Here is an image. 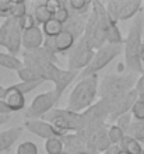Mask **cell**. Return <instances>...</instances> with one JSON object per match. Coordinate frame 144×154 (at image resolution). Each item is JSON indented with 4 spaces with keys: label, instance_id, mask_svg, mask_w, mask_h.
Segmentation results:
<instances>
[{
    "label": "cell",
    "instance_id": "18",
    "mask_svg": "<svg viewBox=\"0 0 144 154\" xmlns=\"http://www.w3.org/2000/svg\"><path fill=\"white\" fill-rule=\"evenodd\" d=\"M21 134H23V128L20 126H14L11 129L0 132V153L10 150L11 146H14V143L20 139Z\"/></svg>",
    "mask_w": 144,
    "mask_h": 154
},
{
    "label": "cell",
    "instance_id": "42",
    "mask_svg": "<svg viewBox=\"0 0 144 154\" xmlns=\"http://www.w3.org/2000/svg\"><path fill=\"white\" fill-rule=\"evenodd\" d=\"M62 154H69V153H66V151H63V153H62Z\"/></svg>",
    "mask_w": 144,
    "mask_h": 154
},
{
    "label": "cell",
    "instance_id": "31",
    "mask_svg": "<svg viewBox=\"0 0 144 154\" xmlns=\"http://www.w3.org/2000/svg\"><path fill=\"white\" fill-rule=\"evenodd\" d=\"M132 123H133V115H132V112H127V114L122 115V116H120L119 119L115 122V125L119 126L120 129L123 130L126 134L129 133V129H130Z\"/></svg>",
    "mask_w": 144,
    "mask_h": 154
},
{
    "label": "cell",
    "instance_id": "26",
    "mask_svg": "<svg viewBox=\"0 0 144 154\" xmlns=\"http://www.w3.org/2000/svg\"><path fill=\"white\" fill-rule=\"evenodd\" d=\"M122 3L123 0H111V2H106L105 3V7H106V11L111 16L113 21H119V16H120V8H122Z\"/></svg>",
    "mask_w": 144,
    "mask_h": 154
},
{
    "label": "cell",
    "instance_id": "10",
    "mask_svg": "<svg viewBox=\"0 0 144 154\" xmlns=\"http://www.w3.org/2000/svg\"><path fill=\"white\" fill-rule=\"evenodd\" d=\"M94 6H95L97 11L100 14L101 23H102V27H104L105 35H106V44H113V45H123L124 44V38L120 32L119 27H118V23L113 21L111 18V16L106 11V7H105L104 3H101L98 0L92 2Z\"/></svg>",
    "mask_w": 144,
    "mask_h": 154
},
{
    "label": "cell",
    "instance_id": "2",
    "mask_svg": "<svg viewBox=\"0 0 144 154\" xmlns=\"http://www.w3.org/2000/svg\"><path fill=\"white\" fill-rule=\"evenodd\" d=\"M100 77L98 74H92L90 77H85L83 80H78L72 93L69 95L67 109L81 114L87 111L90 106L95 104V100L98 97V85H100Z\"/></svg>",
    "mask_w": 144,
    "mask_h": 154
},
{
    "label": "cell",
    "instance_id": "28",
    "mask_svg": "<svg viewBox=\"0 0 144 154\" xmlns=\"http://www.w3.org/2000/svg\"><path fill=\"white\" fill-rule=\"evenodd\" d=\"M127 136H132L133 139H136L139 142H144V121L143 122H137L134 121L129 129Z\"/></svg>",
    "mask_w": 144,
    "mask_h": 154
},
{
    "label": "cell",
    "instance_id": "7",
    "mask_svg": "<svg viewBox=\"0 0 144 154\" xmlns=\"http://www.w3.org/2000/svg\"><path fill=\"white\" fill-rule=\"evenodd\" d=\"M94 55H95V51L91 48V45L87 42V39L84 37L80 38L72 48V51L67 53L69 70L81 73L91 63V60L94 59Z\"/></svg>",
    "mask_w": 144,
    "mask_h": 154
},
{
    "label": "cell",
    "instance_id": "43",
    "mask_svg": "<svg viewBox=\"0 0 144 154\" xmlns=\"http://www.w3.org/2000/svg\"><path fill=\"white\" fill-rule=\"evenodd\" d=\"M80 154H90V153H80Z\"/></svg>",
    "mask_w": 144,
    "mask_h": 154
},
{
    "label": "cell",
    "instance_id": "34",
    "mask_svg": "<svg viewBox=\"0 0 144 154\" xmlns=\"http://www.w3.org/2000/svg\"><path fill=\"white\" fill-rule=\"evenodd\" d=\"M132 115H133V119L137 122H143L144 121V101L141 100H137L136 104L133 105L132 108Z\"/></svg>",
    "mask_w": 144,
    "mask_h": 154
},
{
    "label": "cell",
    "instance_id": "1",
    "mask_svg": "<svg viewBox=\"0 0 144 154\" xmlns=\"http://www.w3.org/2000/svg\"><path fill=\"white\" fill-rule=\"evenodd\" d=\"M143 28H144V11H140L132 21L129 28L127 37L124 39L123 55H124V66L129 73L144 74L143 62L140 59L141 41H143Z\"/></svg>",
    "mask_w": 144,
    "mask_h": 154
},
{
    "label": "cell",
    "instance_id": "41",
    "mask_svg": "<svg viewBox=\"0 0 144 154\" xmlns=\"http://www.w3.org/2000/svg\"><path fill=\"white\" fill-rule=\"evenodd\" d=\"M118 154H127V153H124V151H122V150H120V151H119V153H118Z\"/></svg>",
    "mask_w": 144,
    "mask_h": 154
},
{
    "label": "cell",
    "instance_id": "40",
    "mask_svg": "<svg viewBox=\"0 0 144 154\" xmlns=\"http://www.w3.org/2000/svg\"><path fill=\"white\" fill-rule=\"evenodd\" d=\"M141 51H144V37H143V41H141Z\"/></svg>",
    "mask_w": 144,
    "mask_h": 154
},
{
    "label": "cell",
    "instance_id": "33",
    "mask_svg": "<svg viewBox=\"0 0 144 154\" xmlns=\"http://www.w3.org/2000/svg\"><path fill=\"white\" fill-rule=\"evenodd\" d=\"M17 154H38V146L34 142H23L17 147Z\"/></svg>",
    "mask_w": 144,
    "mask_h": 154
},
{
    "label": "cell",
    "instance_id": "27",
    "mask_svg": "<svg viewBox=\"0 0 144 154\" xmlns=\"http://www.w3.org/2000/svg\"><path fill=\"white\" fill-rule=\"evenodd\" d=\"M17 74H18V79H21V81H44L45 83V80L36 73V72H34V70L29 69V67H25V66L21 67V69L17 72Z\"/></svg>",
    "mask_w": 144,
    "mask_h": 154
},
{
    "label": "cell",
    "instance_id": "8",
    "mask_svg": "<svg viewBox=\"0 0 144 154\" xmlns=\"http://www.w3.org/2000/svg\"><path fill=\"white\" fill-rule=\"evenodd\" d=\"M83 37L87 39V42L91 45V48L94 51H98V49H101L102 46L106 45V35H105L100 14L97 11L94 3H92L91 11H90V16H88V21Z\"/></svg>",
    "mask_w": 144,
    "mask_h": 154
},
{
    "label": "cell",
    "instance_id": "14",
    "mask_svg": "<svg viewBox=\"0 0 144 154\" xmlns=\"http://www.w3.org/2000/svg\"><path fill=\"white\" fill-rule=\"evenodd\" d=\"M45 34L41 27H34L23 32V48L24 51H35L44 46Z\"/></svg>",
    "mask_w": 144,
    "mask_h": 154
},
{
    "label": "cell",
    "instance_id": "25",
    "mask_svg": "<svg viewBox=\"0 0 144 154\" xmlns=\"http://www.w3.org/2000/svg\"><path fill=\"white\" fill-rule=\"evenodd\" d=\"M108 136L113 146H119L120 143L123 142V139L126 137V133L118 125L113 123V125H109V128H108Z\"/></svg>",
    "mask_w": 144,
    "mask_h": 154
},
{
    "label": "cell",
    "instance_id": "39",
    "mask_svg": "<svg viewBox=\"0 0 144 154\" xmlns=\"http://www.w3.org/2000/svg\"><path fill=\"white\" fill-rule=\"evenodd\" d=\"M6 91H7V88H6V87H3V85H0V100H3V98H4Z\"/></svg>",
    "mask_w": 144,
    "mask_h": 154
},
{
    "label": "cell",
    "instance_id": "13",
    "mask_svg": "<svg viewBox=\"0 0 144 154\" xmlns=\"http://www.w3.org/2000/svg\"><path fill=\"white\" fill-rule=\"evenodd\" d=\"M78 76H80V73H78V72H73V70H69V69H66V70L60 69L59 70V73H57L56 79H55V81H53L55 88L52 90L57 101L62 98V95H63V93L66 91V88H67L69 85L72 84L73 81L76 80Z\"/></svg>",
    "mask_w": 144,
    "mask_h": 154
},
{
    "label": "cell",
    "instance_id": "30",
    "mask_svg": "<svg viewBox=\"0 0 144 154\" xmlns=\"http://www.w3.org/2000/svg\"><path fill=\"white\" fill-rule=\"evenodd\" d=\"M27 13H29V11H28V7H27L25 2H14L11 7V11H10V17H13V18H21Z\"/></svg>",
    "mask_w": 144,
    "mask_h": 154
},
{
    "label": "cell",
    "instance_id": "24",
    "mask_svg": "<svg viewBox=\"0 0 144 154\" xmlns=\"http://www.w3.org/2000/svg\"><path fill=\"white\" fill-rule=\"evenodd\" d=\"M45 151L48 154H62L64 151V144L60 137H53L45 140Z\"/></svg>",
    "mask_w": 144,
    "mask_h": 154
},
{
    "label": "cell",
    "instance_id": "6",
    "mask_svg": "<svg viewBox=\"0 0 144 154\" xmlns=\"http://www.w3.org/2000/svg\"><path fill=\"white\" fill-rule=\"evenodd\" d=\"M122 52H123V46H122V45L106 44L101 49L95 51L94 59H92L91 63H90V65H88L87 67L80 73L78 79L83 80V79L90 77V76H92V74H98L100 70H102L104 67H106V66H108L113 59H116V57L119 56Z\"/></svg>",
    "mask_w": 144,
    "mask_h": 154
},
{
    "label": "cell",
    "instance_id": "22",
    "mask_svg": "<svg viewBox=\"0 0 144 154\" xmlns=\"http://www.w3.org/2000/svg\"><path fill=\"white\" fill-rule=\"evenodd\" d=\"M63 29L64 25L62 23H59L57 20H55V18H52L46 24L42 25V31L45 34V38H56Z\"/></svg>",
    "mask_w": 144,
    "mask_h": 154
},
{
    "label": "cell",
    "instance_id": "36",
    "mask_svg": "<svg viewBox=\"0 0 144 154\" xmlns=\"http://www.w3.org/2000/svg\"><path fill=\"white\" fill-rule=\"evenodd\" d=\"M137 91V95H139V100H141V101H144V74H141L140 77H139V81H137L136 84V88H134Z\"/></svg>",
    "mask_w": 144,
    "mask_h": 154
},
{
    "label": "cell",
    "instance_id": "4",
    "mask_svg": "<svg viewBox=\"0 0 144 154\" xmlns=\"http://www.w3.org/2000/svg\"><path fill=\"white\" fill-rule=\"evenodd\" d=\"M44 121L52 123L62 134L78 133L83 130V116L67 108H55L44 116Z\"/></svg>",
    "mask_w": 144,
    "mask_h": 154
},
{
    "label": "cell",
    "instance_id": "35",
    "mask_svg": "<svg viewBox=\"0 0 144 154\" xmlns=\"http://www.w3.org/2000/svg\"><path fill=\"white\" fill-rule=\"evenodd\" d=\"M13 3L14 2H10V0H0V17H3L4 20L10 18V11H11Z\"/></svg>",
    "mask_w": 144,
    "mask_h": 154
},
{
    "label": "cell",
    "instance_id": "38",
    "mask_svg": "<svg viewBox=\"0 0 144 154\" xmlns=\"http://www.w3.org/2000/svg\"><path fill=\"white\" fill-rule=\"evenodd\" d=\"M10 119V116L8 115H0V126H3L6 122Z\"/></svg>",
    "mask_w": 144,
    "mask_h": 154
},
{
    "label": "cell",
    "instance_id": "20",
    "mask_svg": "<svg viewBox=\"0 0 144 154\" xmlns=\"http://www.w3.org/2000/svg\"><path fill=\"white\" fill-rule=\"evenodd\" d=\"M0 67L18 72L21 67H24V63L17 56H13V55L6 52H0Z\"/></svg>",
    "mask_w": 144,
    "mask_h": 154
},
{
    "label": "cell",
    "instance_id": "29",
    "mask_svg": "<svg viewBox=\"0 0 144 154\" xmlns=\"http://www.w3.org/2000/svg\"><path fill=\"white\" fill-rule=\"evenodd\" d=\"M42 83H44V81H20V83L13 84V85H14L20 93H23L24 95H27V94H29L31 91H34V90L38 88Z\"/></svg>",
    "mask_w": 144,
    "mask_h": 154
},
{
    "label": "cell",
    "instance_id": "5",
    "mask_svg": "<svg viewBox=\"0 0 144 154\" xmlns=\"http://www.w3.org/2000/svg\"><path fill=\"white\" fill-rule=\"evenodd\" d=\"M23 32L18 18H6L0 24V46L7 49V53L17 56L23 46Z\"/></svg>",
    "mask_w": 144,
    "mask_h": 154
},
{
    "label": "cell",
    "instance_id": "19",
    "mask_svg": "<svg viewBox=\"0 0 144 154\" xmlns=\"http://www.w3.org/2000/svg\"><path fill=\"white\" fill-rule=\"evenodd\" d=\"M141 11V2L140 0H123L122 8H120L119 21H126L134 17Z\"/></svg>",
    "mask_w": 144,
    "mask_h": 154
},
{
    "label": "cell",
    "instance_id": "3",
    "mask_svg": "<svg viewBox=\"0 0 144 154\" xmlns=\"http://www.w3.org/2000/svg\"><path fill=\"white\" fill-rule=\"evenodd\" d=\"M139 81V74L122 73V74H106L100 80L98 85V97L105 100L120 97L129 91L136 88Z\"/></svg>",
    "mask_w": 144,
    "mask_h": 154
},
{
    "label": "cell",
    "instance_id": "15",
    "mask_svg": "<svg viewBox=\"0 0 144 154\" xmlns=\"http://www.w3.org/2000/svg\"><path fill=\"white\" fill-rule=\"evenodd\" d=\"M3 101L11 109V112H18V111H23L25 108V95L23 93H20L14 85L7 87Z\"/></svg>",
    "mask_w": 144,
    "mask_h": 154
},
{
    "label": "cell",
    "instance_id": "23",
    "mask_svg": "<svg viewBox=\"0 0 144 154\" xmlns=\"http://www.w3.org/2000/svg\"><path fill=\"white\" fill-rule=\"evenodd\" d=\"M67 6L72 10V13H76V14H88V13L91 11L92 2H88V0H70V2H67Z\"/></svg>",
    "mask_w": 144,
    "mask_h": 154
},
{
    "label": "cell",
    "instance_id": "16",
    "mask_svg": "<svg viewBox=\"0 0 144 154\" xmlns=\"http://www.w3.org/2000/svg\"><path fill=\"white\" fill-rule=\"evenodd\" d=\"M77 38L73 35L70 31L63 29L56 38H53V44H55V51L56 53H69L72 48L76 45Z\"/></svg>",
    "mask_w": 144,
    "mask_h": 154
},
{
    "label": "cell",
    "instance_id": "9",
    "mask_svg": "<svg viewBox=\"0 0 144 154\" xmlns=\"http://www.w3.org/2000/svg\"><path fill=\"white\" fill-rule=\"evenodd\" d=\"M57 102L59 101L56 100L53 91L36 95L29 104V106L25 109L24 119H44L45 115L49 114L52 109H55Z\"/></svg>",
    "mask_w": 144,
    "mask_h": 154
},
{
    "label": "cell",
    "instance_id": "17",
    "mask_svg": "<svg viewBox=\"0 0 144 154\" xmlns=\"http://www.w3.org/2000/svg\"><path fill=\"white\" fill-rule=\"evenodd\" d=\"M31 13L35 17V21L38 25L46 24L48 21H51L55 17V8L51 6L49 2H42V3L35 4Z\"/></svg>",
    "mask_w": 144,
    "mask_h": 154
},
{
    "label": "cell",
    "instance_id": "37",
    "mask_svg": "<svg viewBox=\"0 0 144 154\" xmlns=\"http://www.w3.org/2000/svg\"><path fill=\"white\" fill-rule=\"evenodd\" d=\"M10 114H11V109L4 104L3 100H0V115H8L10 116Z\"/></svg>",
    "mask_w": 144,
    "mask_h": 154
},
{
    "label": "cell",
    "instance_id": "21",
    "mask_svg": "<svg viewBox=\"0 0 144 154\" xmlns=\"http://www.w3.org/2000/svg\"><path fill=\"white\" fill-rule=\"evenodd\" d=\"M120 150L127 154H143V144L139 140L133 139L132 136H127L123 139V142L119 144Z\"/></svg>",
    "mask_w": 144,
    "mask_h": 154
},
{
    "label": "cell",
    "instance_id": "32",
    "mask_svg": "<svg viewBox=\"0 0 144 154\" xmlns=\"http://www.w3.org/2000/svg\"><path fill=\"white\" fill-rule=\"evenodd\" d=\"M18 21H20V27H21V29H23V31L31 29V28H34V27H39V25L36 24L35 17L32 16V13H27L24 17L18 18Z\"/></svg>",
    "mask_w": 144,
    "mask_h": 154
},
{
    "label": "cell",
    "instance_id": "44",
    "mask_svg": "<svg viewBox=\"0 0 144 154\" xmlns=\"http://www.w3.org/2000/svg\"><path fill=\"white\" fill-rule=\"evenodd\" d=\"M143 154H144V144H143Z\"/></svg>",
    "mask_w": 144,
    "mask_h": 154
},
{
    "label": "cell",
    "instance_id": "11",
    "mask_svg": "<svg viewBox=\"0 0 144 154\" xmlns=\"http://www.w3.org/2000/svg\"><path fill=\"white\" fill-rule=\"evenodd\" d=\"M137 100H139V95H137L136 90H132L124 95L109 100V102H111V114H109L108 122H111L113 125V122L118 121L122 115L130 112Z\"/></svg>",
    "mask_w": 144,
    "mask_h": 154
},
{
    "label": "cell",
    "instance_id": "12",
    "mask_svg": "<svg viewBox=\"0 0 144 154\" xmlns=\"http://www.w3.org/2000/svg\"><path fill=\"white\" fill-rule=\"evenodd\" d=\"M24 128L28 132L36 134L38 137L45 139V140L64 136V134L60 133L52 123H49V122L44 121V119H24Z\"/></svg>",
    "mask_w": 144,
    "mask_h": 154
}]
</instances>
